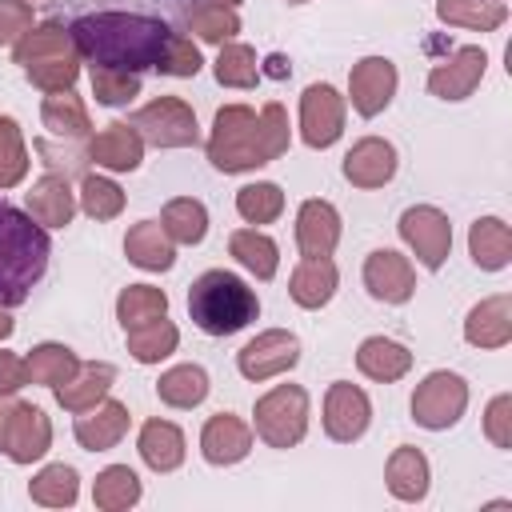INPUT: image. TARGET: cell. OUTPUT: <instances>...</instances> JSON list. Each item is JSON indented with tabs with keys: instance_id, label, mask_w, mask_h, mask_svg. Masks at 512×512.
Masks as SVG:
<instances>
[{
	"instance_id": "cell-1",
	"label": "cell",
	"mask_w": 512,
	"mask_h": 512,
	"mask_svg": "<svg viewBox=\"0 0 512 512\" xmlns=\"http://www.w3.org/2000/svg\"><path fill=\"white\" fill-rule=\"evenodd\" d=\"M80 60L124 68V72H148L164 60L172 44V28L144 12H92L68 24Z\"/></svg>"
},
{
	"instance_id": "cell-2",
	"label": "cell",
	"mask_w": 512,
	"mask_h": 512,
	"mask_svg": "<svg viewBox=\"0 0 512 512\" xmlns=\"http://www.w3.org/2000/svg\"><path fill=\"white\" fill-rule=\"evenodd\" d=\"M292 144V128H288V112L280 100H268L260 112L248 104H224L212 120V136H208V164L224 176L236 172H256L272 160H280Z\"/></svg>"
},
{
	"instance_id": "cell-3",
	"label": "cell",
	"mask_w": 512,
	"mask_h": 512,
	"mask_svg": "<svg viewBox=\"0 0 512 512\" xmlns=\"http://www.w3.org/2000/svg\"><path fill=\"white\" fill-rule=\"evenodd\" d=\"M52 256L48 228H40L28 212L0 204V308H16L40 284Z\"/></svg>"
},
{
	"instance_id": "cell-4",
	"label": "cell",
	"mask_w": 512,
	"mask_h": 512,
	"mask_svg": "<svg viewBox=\"0 0 512 512\" xmlns=\"http://www.w3.org/2000/svg\"><path fill=\"white\" fill-rule=\"evenodd\" d=\"M188 316L204 336H236L260 316V300L236 272L208 268L188 288Z\"/></svg>"
},
{
	"instance_id": "cell-5",
	"label": "cell",
	"mask_w": 512,
	"mask_h": 512,
	"mask_svg": "<svg viewBox=\"0 0 512 512\" xmlns=\"http://www.w3.org/2000/svg\"><path fill=\"white\" fill-rule=\"evenodd\" d=\"M312 400L300 384H276L268 388L252 408V428L268 448H296L308 432Z\"/></svg>"
},
{
	"instance_id": "cell-6",
	"label": "cell",
	"mask_w": 512,
	"mask_h": 512,
	"mask_svg": "<svg viewBox=\"0 0 512 512\" xmlns=\"http://www.w3.org/2000/svg\"><path fill=\"white\" fill-rule=\"evenodd\" d=\"M52 448V420L44 408L0 396V452L12 464H36Z\"/></svg>"
},
{
	"instance_id": "cell-7",
	"label": "cell",
	"mask_w": 512,
	"mask_h": 512,
	"mask_svg": "<svg viewBox=\"0 0 512 512\" xmlns=\"http://www.w3.org/2000/svg\"><path fill=\"white\" fill-rule=\"evenodd\" d=\"M144 144L152 148H192L200 144V124H196V112L188 100L180 96H156L148 100L144 108L132 112L128 120Z\"/></svg>"
},
{
	"instance_id": "cell-8",
	"label": "cell",
	"mask_w": 512,
	"mask_h": 512,
	"mask_svg": "<svg viewBox=\"0 0 512 512\" xmlns=\"http://www.w3.org/2000/svg\"><path fill=\"white\" fill-rule=\"evenodd\" d=\"M464 408H468V380L448 368L428 372L412 392V420L428 432L452 428L464 416Z\"/></svg>"
},
{
	"instance_id": "cell-9",
	"label": "cell",
	"mask_w": 512,
	"mask_h": 512,
	"mask_svg": "<svg viewBox=\"0 0 512 512\" xmlns=\"http://www.w3.org/2000/svg\"><path fill=\"white\" fill-rule=\"evenodd\" d=\"M344 116H348V100L328 84L316 80L300 92V140L316 152L332 148L344 136Z\"/></svg>"
},
{
	"instance_id": "cell-10",
	"label": "cell",
	"mask_w": 512,
	"mask_h": 512,
	"mask_svg": "<svg viewBox=\"0 0 512 512\" xmlns=\"http://www.w3.org/2000/svg\"><path fill=\"white\" fill-rule=\"evenodd\" d=\"M400 240L412 248V256L428 268L440 272L448 252H452V224L436 204H412L400 212Z\"/></svg>"
},
{
	"instance_id": "cell-11",
	"label": "cell",
	"mask_w": 512,
	"mask_h": 512,
	"mask_svg": "<svg viewBox=\"0 0 512 512\" xmlns=\"http://www.w3.org/2000/svg\"><path fill=\"white\" fill-rule=\"evenodd\" d=\"M300 364V340L296 332L288 328H268L260 336H252L240 352H236V368L244 380L252 384H264V380H276L284 372H292Z\"/></svg>"
},
{
	"instance_id": "cell-12",
	"label": "cell",
	"mask_w": 512,
	"mask_h": 512,
	"mask_svg": "<svg viewBox=\"0 0 512 512\" xmlns=\"http://www.w3.org/2000/svg\"><path fill=\"white\" fill-rule=\"evenodd\" d=\"M396 84H400V72H396V64L388 56H364L348 72V96L344 100L352 104L356 116L372 120L392 104Z\"/></svg>"
},
{
	"instance_id": "cell-13",
	"label": "cell",
	"mask_w": 512,
	"mask_h": 512,
	"mask_svg": "<svg viewBox=\"0 0 512 512\" xmlns=\"http://www.w3.org/2000/svg\"><path fill=\"white\" fill-rule=\"evenodd\" d=\"M324 432L328 440L336 444H356L368 424H372V400L360 384H348V380H332L328 392H324Z\"/></svg>"
},
{
	"instance_id": "cell-14",
	"label": "cell",
	"mask_w": 512,
	"mask_h": 512,
	"mask_svg": "<svg viewBox=\"0 0 512 512\" xmlns=\"http://www.w3.org/2000/svg\"><path fill=\"white\" fill-rule=\"evenodd\" d=\"M484 72H488V52H484L480 44H464V48H456L448 60L432 64V72H428V92H432L436 100H448V104L468 100V96L480 88Z\"/></svg>"
},
{
	"instance_id": "cell-15",
	"label": "cell",
	"mask_w": 512,
	"mask_h": 512,
	"mask_svg": "<svg viewBox=\"0 0 512 512\" xmlns=\"http://www.w3.org/2000/svg\"><path fill=\"white\" fill-rule=\"evenodd\" d=\"M364 288L380 304H408L416 292V268L396 248H376L364 260Z\"/></svg>"
},
{
	"instance_id": "cell-16",
	"label": "cell",
	"mask_w": 512,
	"mask_h": 512,
	"mask_svg": "<svg viewBox=\"0 0 512 512\" xmlns=\"http://www.w3.org/2000/svg\"><path fill=\"white\" fill-rule=\"evenodd\" d=\"M396 168H400L396 144L384 140V136H364V140H356V144L348 148L344 164H340L344 180H348L352 188H364V192L384 188V184L396 176Z\"/></svg>"
},
{
	"instance_id": "cell-17",
	"label": "cell",
	"mask_w": 512,
	"mask_h": 512,
	"mask_svg": "<svg viewBox=\"0 0 512 512\" xmlns=\"http://www.w3.org/2000/svg\"><path fill=\"white\" fill-rule=\"evenodd\" d=\"M252 452V428L236 412H216L200 428V456L212 468H232Z\"/></svg>"
},
{
	"instance_id": "cell-18",
	"label": "cell",
	"mask_w": 512,
	"mask_h": 512,
	"mask_svg": "<svg viewBox=\"0 0 512 512\" xmlns=\"http://www.w3.org/2000/svg\"><path fill=\"white\" fill-rule=\"evenodd\" d=\"M88 160L104 172H136L144 160V140L128 120H112L88 136Z\"/></svg>"
},
{
	"instance_id": "cell-19",
	"label": "cell",
	"mask_w": 512,
	"mask_h": 512,
	"mask_svg": "<svg viewBox=\"0 0 512 512\" xmlns=\"http://www.w3.org/2000/svg\"><path fill=\"white\" fill-rule=\"evenodd\" d=\"M128 424H132L128 404L104 396L96 408H88V412L76 416V428L72 432H76V444L84 452H108V448H116L128 436Z\"/></svg>"
},
{
	"instance_id": "cell-20",
	"label": "cell",
	"mask_w": 512,
	"mask_h": 512,
	"mask_svg": "<svg viewBox=\"0 0 512 512\" xmlns=\"http://www.w3.org/2000/svg\"><path fill=\"white\" fill-rule=\"evenodd\" d=\"M340 232H344V224H340L336 204L316 200V196L300 204V212H296V248H300V256H332L336 244H340Z\"/></svg>"
},
{
	"instance_id": "cell-21",
	"label": "cell",
	"mask_w": 512,
	"mask_h": 512,
	"mask_svg": "<svg viewBox=\"0 0 512 512\" xmlns=\"http://www.w3.org/2000/svg\"><path fill=\"white\" fill-rule=\"evenodd\" d=\"M24 204L40 228H68L76 216V192H72L68 176H60V172H44L40 180H32Z\"/></svg>"
},
{
	"instance_id": "cell-22",
	"label": "cell",
	"mask_w": 512,
	"mask_h": 512,
	"mask_svg": "<svg viewBox=\"0 0 512 512\" xmlns=\"http://www.w3.org/2000/svg\"><path fill=\"white\" fill-rule=\"evenodd\" d=\"M464 340L484 352L504 348L512 340V296L496 292V296H484L480 304H472V312L464 316Z\"/></svg>"
},
{
	"instance_id": "cell-23",
	"label": "cell",
	"mask_w": 512,
	"mask_h": 512,
	"mask_svg": "<svg viewBox=\"0 0 512 512\" xmlns=\"http://www.w3.org/2000/svg\"><path fill=\"white\" fill-rule=\"evenodd\" d=\"M112 384H116V368H112L108 360H88V364H80V368H76V376H72V380L56 384L52 392H56V404H60L64 412L80 416V412L96 408V404L112 392Z\"/></svg>"
},
{
	"instance_id": "cell-24",
	"label": "cell",
	"mask_w": 512,
	"mask_h": 512,
	"mask_svg": "<svg viewBox=\"0 0 512 512\" xmlns=\"http://www.w3.org/2000/svg\"><path fill=\"white\" fill-rule=\"evenodd\" d=\"M384 484L388 492L400 500V504H420L432 488V468H428V456L412 444H400L392 448L388 464H384Z\"/></svg>"
},
{
	"instance_id": "cell-25",
	"label": "cell",
	"mask_w": 512,
	"mask_h": 512,
	"mask_svg": "<svg viewBox=\"0 0 512 512\" xmlns=\"http://www.w3.org/2000/svg\"><path fill=\"white\" fill-rule=\"evenodd\" d=\"M336 284H340V272H336L332 256H300V264L288 276V296L300 308L316 312L336 296Z\"/></svg>"
},
{
	"instance_id": "cell-26",
	"label": "cell",
	"mask_w": 512,
	"mask_h": 512,
	"mask_svg": "<svg viewBox=\"0 0 512 512\" xmlns=\"http://www.w3.org/2000/svg\"><path fill=\"white\" fill-rule=\"evenodd\" d=\"M124 256L144 272H168L176 264V244L160 228V220H136L124 236Z\"/></svg>"
},
{
	"instance_id": "cell-27",
	"label": "cell",
	"mask_w": 512,
	"mask_h": 512,
	"mask_svg": "<svg viewBox=\"0 0 512 512\" xmlns=\"http://www.w3.org/2000/svg\"><path fill=\"white\" fill-rule=\"evenodd\" d=\"M356 368H360V376H368L376 384H392L412 372V352L392 336H368L356 348Z\"/></svg>"
},
{
	"instance_id": "cell-28",
	"label": "cell",
	"mask_w": 512,
	"mask_h": 512,
	"mask_svg": "<svg viewBox=\"0 0 512 512\" xmlns=\"http://www.w3.org/2000/svg\"><path fill=\"white\" fill-rule=\"evenodd\" d=\"M136 452H140V460L152 472H176L184 464L188 444H184V432L172 420H160L156 416V420H144V428L136 436Z\"/></svg>"
},
{
	"instance_id": "cell-29",
	"label": "cell",
	"mask_w": 512,
	"mask_h": 512,
	"mask_svg": "<svg viewBox=\"0 0 512 512\" xmlns=\"http://www.w3.org/2000/svg\"><path fill=\"white\" fill-rule=\"evenodd\" d=\"M468 256L480 272H500L512 260V228L500 216H480L468 228Z\"/></svg>"
},
{
	"instance_id": "cell-30",
	"label": "cell",
	"mask_w": 512,
	"mask_h": 512,
	"mask_svg": "<svg viewBox=\"0 0 512 512\" xmlns=\"http://www.w3.org/2000/svg\"><path fill=\"white\" fill-rule=\"evenodd\" d=\"M60 56H80L72 32H68L60 20L32 24V28L24 32V40L12 48V60H16L20 68H32V64H40V60H60Z\"/></svg>"
},
{
	"instance_id": "cell-31",
	"label": "cell",
	"mask_w": 512,
	"mask_h": 512,
	"mask_svg": "<svg viewBox=\"0 0 512 512\" xmlns=\"http://www.w3.org/2000/svg\"><path fill=\"white\" fill-rule=\"evenodd\" d=\"M40 120H44L48 136H60V140H88L92 136L88 108L72 88L68 92H48L44 104H40Z\"/></svg>"
},
{
	"instance_id": "cell-32",
	"label": "cell",
	"mask_w": 512,
	"mask_h": 512,
	"mask_svg": "<svg viewBox=\"0 0 512 512\" xmlns=\"http://www.w3.org/2000/svg\"><path fill=\"white\" fill-rule=\"evenodd\" d=\"M208 392H212V380H208V372L200 364H176V368L160 372V380H156L160 404L180 408V412L184 408H200L208 400Z\"/></svg>"
},
{
	"instance_id": "cell-33",
	"label": "cell",
	"mask_w": 512,
	"mask_h": 512,
	"mask_svg": "<svg viewBox=\"0 0 512 512\" xmlns=\"http://www.w3.org/2000/svg\"><path fill=\"white\" fill-rule=\"evenodd\" d=\"M228 252L236 256L240 268H248L256 280H272L280 272V248L268 232L260 228H236L228 236Z\"/></svg>"
},
{
	"instance_id": "cell-34",
	"label": "cell",
	"mask_w": 512,
	"mask_h": 512,
	"mask_svg": "<svg viewBox=\"0 0 512 512\" xmlns=\"http://www.w3.org/2000/svg\"><path fill=\"white\" fill-rule=\"evenodd\" d=\"M144 496V484L140 476L128 468V464H108L96 480H92V504L100 512H124V508H136Z\"/></svg>"
},
{
	"instance_id": "cell-35",
	"label": "cell",
	"mask_w": 512,
	"mask_h": 512,
	"mask_svg": "<svg viewBox=\"0 0 512 512\" xmlns=\"http://www.w3.org/2000/svg\"><path fill=\"white\" fill-rule=\"evenodd\" d=\"M436 16L448 28H468V32H496L508 20L504 0H436Z\"/></svg>"
},
{
	"instance_id": "cell-36",
	"label": "cell",
	"mask_w": 512,
	"mask_h": 512,
	"mask_svg": "<svg viewBox=\"0 0 512 512\" xmlns=\"http://www.w3.org/2000/svg\"><path fill=\"white\" fill-rule=\"evenodd\" d=\"M24 368H28V384L56 388V384H64V380H72V376H76L80 356H76L68 344L44 340V344H36V348L24 356Z\"/></svg>"
},
{
	"instance_id": "cell-37",
	"label": "cell",
	"mask_w": 512,
	"mask_h": 512,
	"mask_svg": "<svg viewBox=\"0 0 512 512\" xmlns=\"http://www.w3.org/2000/svg\"><path fill=\"white\" fill-rule=\"evenodd\" d=\"M160 228L172 236V244H200L208 236V208L196 196H172L160 212Z\"/></svg>"
},
{
	"instance_id": "cell-38",
	"label": "cell",
	"mask_w": 512,
	"mask_h": 512,
	"mask_svg": "<svg viewBox=\"0 0 512 512\" xmlns=\"http://www.w3.org/2000/svg\"><path fill=\"white\" fill-rule=\"evenodd\" d=\"M124 340H128V352H132L136 364H160V360H168L176 352L180 328L168 316H160V320H148L140 328H128Z\"/></svg>"
},
{
	"instance_id": "cell-39",
	"label": "cell",
	"mask_w": 512,
	"mask_h": 512,
	"mask_svg": "<svg viewBox=\"0 0 512 512\" xmlns=\"http://www.w3.org/2000/svg\"><path fill=\"white\" fill-rule=\"evenodd\" d=\"M28 496L32 504H44V508H72L80 496V472L72 464H44L28 480Z\"/></svg>"
},
{
	"instance_id": "cell-40",
	"label": "cell",
	"mask_w": 512,
	"mask_h": 512,
	"mask_svg": "<svg viewBox=\"0 0 512 512\" xmlns=\"http://www.w3.org/2000/svg\"><path fill=\"white\" fill-rule=\"evenodd\" d=\"M160 316H168L164 288H156V284H128V288H120V296H116V320H120L124 332L128 328H140L148 320H160Z\"/></svg>"
},
{
	"instance_id": "cell-41",
	"label": "cell",
	"mask_w": 512,
	"mask_h": 512,
	"mask_svg": "<svg viewBox=\"0 0 512 512\" xmlns=\"http://www.w3.org/2000/svg\"><path fill=\"white\" fill-rule=\"evenodd\" d=\"M76 204H80V212L92 216V220H116V216L124 212L128 196H124V188H120L116 180H108V176H100V172H88V176L80 180Z\"/></svg>"
},
{
	"instance_id": "cell-42",
	"label": "cell",
	"mask_w": 512,
	"mask_h": 512,
	"mask_svg": "<svg viewBox=\"0 0 512 512\" xmlns=\"http://www.w3.org/2000/svg\"><path fill=\"white\" fill-rule=\"evenodd\" d=\"M184 24H188V32H196L204 44H216V48L228 44V40H236V32H240L236 8H220V4H204V0H196V4L188 8Z\"/></svg>"
},
{
	"instance_id": "cell-43",
	"label": "cell",
	"mask_w": 512,
	"mask_h": 512,
	"mask_svg": "<svg viewBox=\"0 0 512 512\" xmlns=\"http://www.w3.org/2000/svg\"><path fill=\"white\" fill-rule=\"evenodd\" d=\"M212 72H216V80H220L224 88H256V80H260L256 48H248V44H240V40L220 44Z\"/></svg>"
},
{
	"instance_id": "cell-44",
	"label": "cell",
	"mask_w": 512,
	"mask_h": 512,
	"mask_svg": "<svg viewBox=\"0 0 512 512\" xmlns=\"http://www.w3.org/2000/svg\"><path fill=\"white\" fill-rule=\"evenodd\" d=\"M236 212H240V220L252 224V228L280 220V212H284V192H280V184H272V180L244 184V188L236 192Z\"/></svg>"
},
{
	"instance_id": "cell-45",
	"label": "cell",
	"mask_w": 512,
	"mask_h": 512,
	"mask_svg": "<svg viewBox=\"0 0 512 512\" xmlns=\"http://www.w3.org/2000/svg\"><path fill=\"white\" fill-rule=\"evenodd\" d=\"M92 96L104 108H124V104H132L140 96V76L136 72H124V68L92 64Z\"/></svg>"
},
{
	"instance_id": "cell-46",
	"label": "cell",
	"mask_w": 512,
	"mask_h": 512,
	"mask_svg": "<svg viewBox=\"0 0 512 512\" xmlns=\"http://www.w3.org/2000/svg\"><path fill=\"white\" fill-rule=\"evenodd\" d=\"M24 176H28V148L20 124L12 116H0V192L16 188Z\"/></svg>"
},
{
	"instance_id": "cell-47",
	"label": "cell",
	"mask_w": 512,
	"mask_h": 512,
	"mask_svg": "<svg viewBox=\"0 0 512 512\" xmlns=\"http://www.w3.org/2000/svg\"><path fill=\"white\" fill-rule=\"evenodd\" d=\"M24 76L48 96V92H68L76 88V76H80V56H60V60H40L32 68H24Z\"/></svg>"
},
{
	"instance_id": "cell-48",
	"label": "cell",
	"mask_w": 512,
	"mask_h": 512,
	"mask_svg": "<svg viewBox=\"0 0 512 512\" xmlns=\"http://www.w3.org/2000/svg\"><path fill=\"white\" fill-rule=\"evenodd\" d=\"M204 68V60H200V48L192 44V36H184V32H172V44H168V52H164V60L156 64V72L160 76H196Z\"/></svg>"
},
{
	"instance_id": "cell-49",
	"label": "cell",
	"mask_w": 512,
	"mask_h": 512,
	"mask_svg": "<svg viewBox=\"0 0 512 512\" xmlns=\"http://www.w3.org/2000/svg\"><path fill=\"white\" fill-rule=\"evenodd\" d=\"M484 436H488L500 452L512 448V396H508V392H500V396L488 400V408H484Z\"/></svg>"
},
{
	"instance_id": "cell-50",
	"label": "cell",
	"mask_w": 512,
	"mask_h": 512,
	"mask_svg": "<svg viewBox=\"0 0 512 512\" xmlns=\"http://www.w3.org/2000/svg\"><path fill=\"white\" fill-rule=\"evenodd\" d=\"M32 28V8L24 0H0V48H16Z\"/></svg>"
},
{
	"instance_id": "cell-51",
	"label": "cell",
	"mask_w": 512,
	"mask_h": 512,
	"mask_svg": "<svg viewBox=\"0 0 512 512\" xmlns=\"http://www.w3.org/2000/svg\"><path fill=\"white\" fill-rule=\"evenodd\" d=\"M28 384V368L16 352H0V396H16Z\"/></svg>"
},
{
	"instance_id": "cell-52",
	"label": "cell",
	"mask_w": 512,
	"mask_h": 512,
	"mask_svg": "<svg viewBox=\"0 0 512 512\" xmlns=\"http://www.w3.org/2000/svg\"><path fill=\"white\" fill-rule=\"evenodd\" d=\"M264 72H268V76H276V80H284V76L292 72V64H288L284 56H268V68H260V76H264Z\"/></svg>"
},
{
	"instance_id": "cell-53",
	"label": "cell",
	"mask_w": 512,
	"mask_h": 512,
	"mask_svg": "<svg viewBox=\"0 0 512 512\" xmlns=\"http://www.w3.org/2000/svg\"><path fill=\"white\" fill-rule=\"evenodd\" d=\"M12 332H16V320L8 316V308H0V344H4Z\"/></svg>"
},
{
	"instance_id": "cell-54",
	"label": "cell",
	"mask_w": 512,
	"mask_h": 512,
	"mask_svg": "<svg viewBox=\"0 0 512 512\" xmlns=\"http://www.w3.org/2000/svg\"><path fill=\"white\" fill-rule=\"evenodd\" d=\"M204 4H220V8H240L244 0H204Z\"/></svg>"
},
{
	"instance_id": "cell-55",
	"label": "cell",
	"mask_w": 512,
	"mask_h": 512,
	"mask_svg": "<svg viewBox=\"0 0 512 512\" xmlns=\"http://www.w3.org/2000/svg\"><path fill=\"white\" fill-rule=\"evenodd\" d=\"M24 4H28V8H36V4H52V0H24Z\"/></svg>"
},
{
	"instance_id": "cell-56",
	"label": "cell",
	"mask_w": 512,
	"mask_h": 512,
	"mask_svg": "<svg viewBox=\"0 0 512 512\" xmlns=\"http://www.w3.org/2000/svg\"><path fill=\"white\" fill-rule=\"evenodd\" d=\"M288 4H308V0H288Z\"/></svg>"
}]
</instances>
